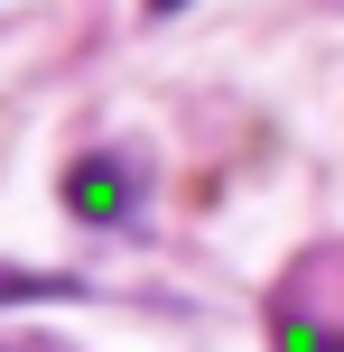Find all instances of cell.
<instances>
[{
  "mask_svg": "<svg viewBox=\"0 0 344 352\" xmlns=\"http://www.w3.org/2000/svg\"><path fill=\"white\" fill-rule=\"evenodd\" d=\"M130 204H140V176H130L121 148H84V158L65 167V213H74V223L121 232V223H130Z\"/></svg>",
  "mask_w": 344,
  "mask_h": 352,
  "instance_id": "cell-1",
  "label": "cell"
},
{
  "mask_svg": "<svg viewBox=\"0 0 344 352\" xmlns=\"http://www.w3.org/2000/svg\"><path fill=\"white\" fill-rule=\"evenodd\" d=\"M28 297H84V278H56V269H0V306H28Z\"/></svg>",
  "mask_w": 344,
  "mask_h": 352,
  "instance_id": "cell-2",
  "label": "cell"
},
{
  "mask_svg": "<svg viewBox=\"0 0 344 352\" xmlns=\"http://www.w3.org/2000/svg\"><path fill=\"white\" fill-rule=\"evenodd\" d=\"M140 10H149V19H177V10H186V0H140Z\"/></svg>",
  "mask_w": 344,
  "mask_h": 352,
  "instance_id": "cell-3",
  "label": "cell"
}]
</instances>
